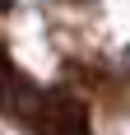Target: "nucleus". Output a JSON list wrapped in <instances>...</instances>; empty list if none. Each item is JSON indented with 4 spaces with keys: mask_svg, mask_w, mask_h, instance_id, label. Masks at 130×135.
Listing matches in <instances>:
<instances>
[{
    "mask_svg": "<svg viewBox=\"0 0 130 135\" xmlns=\"http://www.w3.org/2000/svg\"><path fill=\"white\" fill-rule=\"evenodd\" d=\"M28 126H37V131H88V107L70 93H42Z\"/></svg>",
    "mask_w": 130,
    "mask_h": 135,
    "instance_id": "f257e3e1",
    "label": "nucleus"
}]
</instances>
